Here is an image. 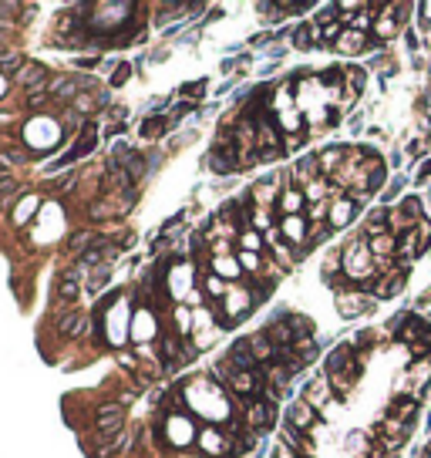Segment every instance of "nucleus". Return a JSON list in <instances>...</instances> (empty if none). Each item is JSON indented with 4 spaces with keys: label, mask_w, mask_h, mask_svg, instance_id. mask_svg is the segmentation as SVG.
Segmentation results:
<instances>
[{
    "label": "nucleus",
    "mask_w": 431,
    "mask_h": 458,
    "mask_svg": "<svg viewBox=\"0 0 431 458\" xmlns=\"http://www.w3.org/2000/svg\"><path fill=\"white\" fill-rule=\"evenodd\" d=\"M185 401L196 407L203 418H226V401H223V394H219V387L209 381H196L189 391H185Z\"/></svg>",
    "instance_id": "f257e3e1"
},
{
    "label": "nucleus",
    "mask_w": 431,
    "mask_h": 458,
    "mask_svg": "<svg viewBox=\"0 0 431 458\" xmlns=\"http://www.w3.org/2000/svg\"><path fill=\"white\" fill-rule=\"evenodd\" d=\"M374 270H378V263H374V253H371V243H364L360 236L351 239L347 250H344V273L354 277V280H367V277H374Z\"/></svg>",
    "instance_id": "f03ea898"
},
{
    "label": "nucleus",
    "mask_w": 431,
    "mask_h": 458,
    "mask_svg": "<svg viewBox=\"0 0 431 458\" xmlns=\"http://www.w3.org/2000/svg\"><path fill=\"white\" fill-rule=\"evenodd\" d=\"M24 138H27V145H30V149H37V152H48L51 145H57V142H61V128H57V122H54V118L37 115L34 122H27Z\"/></svg>",
    "instance_id": "7ed1b4c3"
},
{
    "label": "nucleus",
    "mask_w": 431,
    "mask_h": 458,
    "mask_svg": "<svg viewBox=\"0 0 431 458\" xmlns=\"http://www.w3.org/2000/svg\"><path fill=\"white\" fill-rule=\"evenodd\" d=\"M104 333L115 347L125 344V337H131V317H128V297H118L115 306L104 313Z\"/></svg>",
    "instance_id": "20e7f679"
},
{
    "label": "nucleus",
    "mask_w": 431,
    "mask_h": 458,
    "mask_svg": "<svg viewBox=\"0 0 431 458\" xmlns=\"http://www.w3.org/2000/svg\"><path fill=\"white\" fill-rule=\"evenodd\" d=\"M192 280H196V266H192V263H172V266H169V277H165L169 297H172V300H196Z\"/></svg>",
    "instance_id": "39448f33"
},
{
    "label": "nucleus",
    "mask_w": 431,
    "mask_h": 458,
    "mask_svg": "<svg viewBox=\"0 0 431 458\" xmlns=\"http://www.w3.org/2000/svg\"><path fill=\"white\" fill-rule=\"evenodd\" d=\"M253 306V293L243 290V286H229V293L223 297V313H226V324H236L239 317H246Z\"/></svg>",
    "instance_id": "423d86ee"
},
{
    "label": "nucleus",
    "mask_w": 431,
    "mask_h": 458,
    "mask_svg": "<svg viewBox=\"0 0 431 458\" xmlns=\"http://www.w3.org/2000/svg\"><path fill=\"white\" fill-rule=\"evenodd\" d=\"M165 438L178 445V448H185V445H192L196 441V421L189 418V414H172L169 421H165Z\"/></svg>",
    "instance_id": "0eeeda50"
},
{
    "label": "nucleus",
    "mask_w": 431,
    "mask_h": 458,
    "mask_svg": "<svg viewBox=\"0 0 431 458\" xmlns=\"http://www.w3.org/2000/svg\"><path fill=\"white\" fill-rule=\"evenodd\" d=\"M115 14H131V3H98L95 7V17H88V27H95V30L118 27L122 17H115Z\"/></svg>",
    "instance_id": "6e6552de"
},
{
    "label": "nucleus",
    "mask_w": 431,
    "mask_h": 458,
    "mask_svg": "<svg viewBox=\"0 0 431 458\" xmlns=\"http://www.w3.org/2000/svg\"><path fill=\"white\" fill-rule=\"evenodd\" d=\"M155 333H158V320H155L152 310H135V317H131V340L135 344H152Z\"/></svg>",
    "instance_id": "1a4fd4ad"
},
{
    "label": "nucleus",
    "mask_w": 431,
    "mask_h": 458,
    "mask_svg": "<svg viewBox=\"0 0 431 458\" xmlns=\"http://www.w3.org/2000/svg\"><path fill=\"white\" fill-rule=\"evenodd\" d=\"M279 236L286 243H306V216H283L279 219Z\"/></svg>",
    "instance_id": "9d476101"
},
{
    "label": "nucleus",
    "mask_w": 431,
    "mask_h": 458,
    "mask_svg": "<svg viewBox=\"0 0 431 458\" xmlns=\"http://www.w3.org/2000/svg\"><path fill=\"white\" fill-rule=\"evenodd\" d=\"M17 81L24 84L30 95H41V88H44V81H48V71H44L41 64H24V68L17 71Z\"/></svg>",
    "instance_id": "9b49d317"
},
{
    "label": "nucleus",
    "mask_w": 431,
    "mask_h": 458,
    "mask_svg": "<svg viewBox=\"0 0 431 458\" xmlns=\"http://www.w3.org/2000/svg\"><path fill=\"white\" fill-rule=\"evenodd\" d=\"M354 216H357V203L347 196V199H337V203H330L327 223H330V226H347Z\"/></svg>",
    "instance_id": "f8f14e48"
},
{
    "label": "nucleus",
    "mask_w": 431,
    "mask_h": 458,
    "mask_svg": "<svg viewBox=\"0 0 431 458\" xmlns=\"http://www.w3.org/2000/svg\"><path fill=\"white\" fill-rule=\"evenodd\" d=\"M122 418H125L122 401H111V405L98 407V428H102V432H118V428H122Z\"/></svg>",
    "instance_id": "ddd939ff"
},
{
    "label": "nucleus",
    "mask_w": 431,
    "mask_h": 458,
    "mask_svg": "<svg viewBox=\"0 0 431 458\" xmlns=\"http://www.w3.org/2000/svg\"><path fill=\"white\" fill-rule=\"evenodd\" d=\"M286 421H290V428H297V432H310V425H313V407L306 405V401H293L290 411H286Z\"/></svg>",
    "instance_id": "4468645a"
},
{
    "label": "nucleus",
    "mask_w": 431,
    "mask_h": 458,
    "mask_svg": "<svg viewBox=\"0 0 431 458\" xmlns=\"http://www.w3.org/2000/svg\"><path fill=\"white\" fill-rule=\"evenodd\" d=\"M199 448H203V455H209V458H216V455H226V438L216 432V428H203L199 432Z\"/></svg>",
    "instance_id": "2eb2a0df"
},
{
    "label": "nucleus",
    "mask_w": 431,
    "mask_h": 458,
    "mask_svg": "<svg viewBox=\"0 0 431 458\" xmlns=\"http://www.w3.org/2000/svg\"><path fill=\"white\" fill-rule=\"evenodd\" d=\"M279 212L283 216H300V209L306 205V196L304 189H297V185H290V189H283V196H279Z\"/></svg>",
    "instance_id": "dca6fc26"
},
{
    "label": "nucleus",
    "mask_w": 431,
    "mask_h": 458,
    "mask_svg": "<svg viewBox=\"0 0 431 458\" xmlns=\"http://www.w3.org/2000/svg\"><path fill=\"white\" fill-rule=\"evenodd\" d=\"M364 44H367V34H364V30H354V27H347V30L337 37V51L340 54H360Z\"/></svg>",
    "instance_id": "f3484780"
},
{
    "label": "nucleus",
    "mask_w": 431,
    "mask_h": 458,
    "mask_svg": "<svg viewBox=\"0 0 431 458\" xmlns=\"http://www.w3.org/2000/svg\"><path fill=\"white\" fill-rule=\"evenodd\" d=\"M354 364H357V360L351 357V347H337V351H330V354H327V378L351 371Z\"/></svg>",
    "instance_id": "a211bd4d"
},
{
    "label": "nucleus",
    "mask_w": 431,
    "mask_h": 458,
    "mask_svg": "<svg viewBox=\"0 0 431 458\" xmlns=\"http://www.w3.org/2000/svg\"><path fill=\"white\" fill-rule=\"evenodd\" d=\"M57 331L64 333V337H77V333L88 331V320H84V313L68 310V313H61V320H57Z\"/></svg>",
    "instance_id": "6ab92c4d"
},
{
    "label": "nucleus",
    "mask_w": 431,
    "mask_h": 458,
    "mask_svg": "<svg viewBox=\"0 0 431 458\" xmlns=\"http://www.w3.org/2000/svg\"><path fill=\"white\" fill-rule=\"evenodd\" d=\"M317 172H320V158H317V155H306V158H300V162H297V169H293V178H297L300 185H310L313 178H320Z\"/></svg>",
    "instance_id": "aec40b11"
},
{
    "label": "nucleus",
    "mask_w": 431,
    "mask_h": 458,
    "mask_svg": "<svg viewBox=\"0 0 431 458\" xmlns=\"http://www.w3.org/2000/svg\"><path fill=\"white\" fill-rule=\"evenodd\" d=\"M310 407H324L330 401V378H317V381L306 387V398H304Z\"/></svg>",
    "instance_id": "412c9836"
},
{
    "label": "nucleus",
    "mask_w": 431,
    "mask_h": 458,
    "mask_svg": "<svg viewBox=\"0 0 431 458\" xmlns=\"http://www.w3.org/2000/svg\"><path fill=\"white\" fill-rule=\"evenodd\" d=\"M277 189H279V178H263V182L253 189L256 205H259V209H270L273 199H277ZM277 203H279V199H277Z\"/></svg>",
    "instance_id": "4be33fe9"
},
{
    "label": "nucleus",
    "mask_w": 431,
    "mask_h": 458,
    "mask_svg": "<svg viewBox=\"0 0 431 458\" xmlns=\"http://www.w3.org/2000/svg\"><path fill=\"white\" fill-rule=\"evenodd\" d=\"M212 273L216 277H223V280H232V277H239L243 273V266H239V256H216L212 259Z\"/></svg>",
    "instance_id": "5701e85b"
},
{
    "label": "nucleus",
    "mask_w": 431,
    "mask_h": 458,
    "mask_svg": "<svg viewBox=\"0 0 431 458\" xmlns=\"http://www.w3.org/2000/svg\"><path fill=\"white\" fill-rule=\"evenodd\" d=\"M41 212V203H37V196H24L21 203L14 205V223L17 226H27V219H34Z\"/></svg>",
    "instance_id": "b1692460"
},
{
    "label": "nucleus",
    "mask_w": 431,
    "mask_h": 458,
    "mask_svg": "<svg viewBox=\"0 0 431 458\" xmlns=\"http://www.w3.org/2000/svg\"><path fill=\"white\" fill-rule=\"evenodd\" d=\"M401 286H405V270H398L394 277H384V280L374 286V297H378V300H387V297L401 293Z\"/></svg>",
    "instance_id": "393cba45"
},
{
    "label": "nucleus",
    "mask_w": 431,
    "mask_h": 458,
    "mask_svg": "<svg viewBox=\"0 0 431 458\" xmlns=\"http://www.w3.org/2000/svg\"><path fill=\"white\" fill-rule=\"evenodd\" d=\"M229 384H232V391H239V394H253L256 387H259V371H236Z\"/></svg>",
    "instance_id": "a878e982"
},
{
    "label": "nucleus",
    "mask_w": 431,
    "mask_h": 458,
    "mask_svg": "<svg viewBox=\"0 0 431 458\" xmlns=\"http://www.w3.org/2000/svg\"><path fill=\"white\" fill-rule=\"evenodd\" d=\"M394 250H398V236L394 232H380V236L371 239V253L378 256V259H387Z\"/></svg>",
    "instance_id": "bb28decb"
},
{
    "label": "nucleus",
    "mask_w": 431,
    "mask_h": 458,
    "mask_svg": "<svg viewBox=\"0 0 431 458\" xmlns=\"http://www.w3.org/2000/svg\"><path fill=\"white\" fill-rule=\"evenodd\" d=\"M367 304H371V300H364V293H340V297H337V306H340V313H344V317L360 313Z\"/></svg>",
    "instance_id": "cd10ccee"
},
{
    "label": "nucleus",
    "mask_w": 431,
    "mask_h": 458,
    "mask_svg": "<svg viewBox=\"0 0 431 458\" xmlns=\"http://www.w3.org/2000/svg\"><path fill=\"white\" fill-rule=\"evenodd\" d=\"M380 14H384V17L374 21V34H378L380 41H387V37H394V34H398V21L391 17V7H384Z\"/></svg>",
    "instance_id": "c85d7f7f"
},
{
    "label": "nucleus",
    "mask_w": 431,
    "mask_h": 458,
    "mask_svg": "<svg viewBox=\"0 0 431 458\" xmlns=\"http://www.w3.org/2000/svg\"><path fill=\"white\" fill-rule=\"evenodd\" d=\"M48 91H51L54 98H71L77 91V81H71V77H54V81H48Z\"/></svg>",
    "instance_id": "c756f323"
},
{
    "label": "nucleus",
    "mask_w": 431,
    "mask_h": 458,
    "mask_svg": "<svg viewBox=\"0 0 431 458\" xmlns=\"http://www.w3.org/2000/svg\"><path fill=\"white\" fill-rule=\"evenodd\" d=\"M270 418H273V405H270V401H259V405L250 407V425H253V428L270 425Z\"/></svg>",
    "instance_id": "7c9ffc66"
},
{
    "label": "nucleus",
    "mask_w": 431,
    "mask_h": 458,
    "mask_svg": "<svg viewBox=\"0 0 431 458\" xmlns=\"http://www.w3.org/2000/svg\"><path fill=\"white\" fill-rule=\"evenodd\" d=\"M330 192V182H324V178H313L310 185H304V196H306V203H324V196Z\"/></svg>",
    "instance_id": "2f4dec72"
},
{
    "label": "nucleus",
    "mask_w": 431,
    "mask_h": 458,
    "mask_svg": "<svg viewBox=\"0 0 431 458\" xmlns=\"http://www.w3.org/2000/svg\"><path fill=\"white\" fill-rule=\"evenodd\" d=\"M57 297H61V300H75V297H77V270H68V273L61 277Z\"/></svg>",
    "instance_id": "473e14b6"
},
{
    "label": "nucleus",
    "mask_w": 431,
    "mask_h": 458,
    "mask_svg": "<svg viewBox=\"0 0 431 458\" xmlns=\"http://www.w3.org/2000/svg\"><path fill=\"white\" fill-rule=\"evenodd\" d=\"M391 411H394V418L407 421V418H414V414H418V398H401V401H394V405H391Z\"/></svg>",
    "instance_id": "72a5a7b5"
},
{
    "label": "nucleus",
    "mask_w": 431,
    "mask_h": 458,
    "mask_svg": "<svg viewBox=\"0 0 431 458\" xmlns=\"http://www.w3.org/2000/svg\"><path fill=\"white\" fill-rule=\"evenodd\" d=\"M357 374H360V364H354L351 371H344V374H333L330 378V384L337 387V391H351L354 387V381H357Z\"/></svg>",
    "instance_id": "f704fd0d"
},
{
    "label": "nucleus",
    "mask_w": 431,
    "mask_h": 458,
    "mask_svg": "<svg viewBox=\"0 0 431 458\" xmlns=\"http://www.w3.org/2000/svg\"><path fill=\"white\" fill-rule=\"evenodd\" d=\"M317 37H320V30H317V27H310V24H304V27H297V30H293V44H297V48H310Z\"/></svg>",
    "instance_id": "c9c22d12"
},
{
    "label": "nucleus",
    "mask_w": 431,
    "mask_h": 458,
    "mask_svg": "<svg viewBox=\"0 0 431 458\" xmlns=\"http://www.w3.org/2000/svg\"><path fill=\"white\" fill-rule=\"evenodd\" d=\"M407 378H411V384H414V387H425V384L431 381V364H428V360L414 364V367L407 371Z\"/></svg>",
    "instance_id": "e433bc0d"
},
{
    "label": "nucleus",
    "mask_w": 431,
    "mask_h": 458,
    "mask_svg": "<svg viewBox=\"0 0 431 458\" xmlns=\"http://www.w3.org/2000/svg\"><path fill=\"white\" fill-rule=\"evenodd\" d=\"M300 122H304V118H300V111H297V108H290V111H279V128H283V131L297 135V131H300Z\"/></svg>",
    "instance_id": "4c0bfd02"
},
{
    "label": "nucleus",
    "mask_w": 431,
    "mask_h": 458,
    "mask_svg": "<svg viewBox=\"0 0 431 458\" xmlns=\"http://www.w3.org/2000/svg\"><path fill=\"white\" fill-rule=\"evenodd\" d=\"M344 155H347V149H327V152L320 155V169H324V172H333V169L344 162Z\"/></svg>",
    "instance_id": "58836bf2"
},
{
    "label": "nucleus",
    "mask_w": 431,
    "mask_h": 458,
    "mask_svg": "<svg viewBox=\"0 0 431 458\" xmlns=\"http://www.w3.org/2000/svg\"><path fill=\"white\" fill-rule=\"evenodd\" d=\"M239 246H243V253H259V246H263V236H259L256 229H246V232L239 236Z\"/></svg>",
    "instance_id": "ea45409f"
},
{
    "label": "nucleus",
    "mask_w": 431,
    "mask_h": 458,
    "mask_svg": "<svg viewBox=\"0 0 431 458\" xmlns=\"http://www.w3.org/2000/svg\"><path fill=\"white\" fill-rule=\"evenodd\" d=\"M205 293H209V297H226V293H229L226 280H223V277H216V273H209V277H205Z\"/></svg>",
    "instance_id": "a19ab883"
},
{
    "label": "nucleus",
    "mask_w": 431,
    "mask_h": 458,
    "mask_svg": "<svg viewBox=\"0 0 431 458\" xmlns=\"http://www.w3.org/2000/svg\"><path fill=\"white\" fill-rule=\"evenodd\" d=\"M176 327H178V333L192 331V317H189V310H182V306L176 310Z\"/></svg>",
    "instance_id": "79ce46f5"
},
{
    "label": "nucleus",
    "mask_w": 431,
    "mask_h": 458,
    "mask_svg": "<svg viewBox=\"0 0 431 458\" xmlns=\"http://www.w3.org/2000/svg\"><path fill=\"white\" fill-rule=\"evenodd\" d=\"M277 108H279V111H290V108H297V104H293V98H290V88H279V91H277Z\"/></svg>",
    "instance_id": "37998d69"
},
{
    "label": "nucleus",
    "mask_w": 431,
    "mask_h": 458,
    "mask_svg": "<svg viewBox=\"0 0 431 458\" xmlns=\"http://www.w3.org/2000/svg\"><path fill=\"white\" fill-rule=\"evenodd\" d=\"M165 125H169L165 118H152L149 125L142 128V135H145V138H152V135H158V131H165Z\"/></svg>",
    "instance_id": "c03bdc74"
},
{
    "label": "nucleus",
    "mask_w": 431,
    "mask_h": 458,
    "mask_svg": "<svg viewBox=\"0 0 431 458\" xmlns=\"http://www.w3.org/2000/svg\"><path fill=\"white\" fill-rule=\"evenodd\" d=\"M239 266L243 270H259V253H239Z\"/></svg>",
    "instance_id": "a18cd8bd"
},
{
    "label": "nucleus",
    "mask_w": 431,
    "mask_h": 458,
    "mask_svg": "<svg viewBox=\"0 0 431 458\" xmlns=\"http://www.w3.org/2000/svg\"><path fill=\"white\" fill-rule=\"evenodd\" d=\"M17 192V178H0V196H14Z\"/></svg>",
    "instance_id": "49530a36"
},
{
    "label": "nucleus",
    "mask_w": 431,
    "mask_h": 458,
    "mask_svg": "<svg viewBox=\"0 0 431 458\" xmlns=\"http://www.w3.org/2000/svg\"><path fill=\"white\" fill-rule=\"evenodd\" d=\"M324 216H330V205H327V203L310 205V219H324Z\"/></svg>",
    "instance_id": "de8ad7c7"
},
{
    "label": "nucleus",
    "mask_w": 431,
    "mask_h": 458,
    "mask_svg": "<svg viewBox=\"0 0 431 458\" xmlns=\"http://www.w3.org/2000/svg\"><path fill=\"white\" fill-rule=\"evenodd\" d=\"M54 189H57V192H71V189H75V178H71V176H61L57 182H54Z\"/></svg>",
    "instance_id": "09e8293b"
},
{
    "label": "nucleus",
    "mask_w": 431,
    "mask_h": 458,
    "mask_svg": "<svg viewBox=\"0 0 431 458\" xmlns=\"http://www.w3.org/2000/svg\"><path fill=\"white\" fill-rule=\"evenodd\" d=\"M91 239H95L91 232H77L75 239H71V246H75V250H81V246H91Z\"/></svg>",
    "instance_id": "8fccbe9b"
},
{
    "label": "nucleus",
    "mask_w": 431,
    "mask_h": 458,
    "mask_svg": "<svg viewBox=\"0 0 431 458\" xmlns=\"http://www.w3.org/2000/svg\"><path fill=\"white\" fill-rule=\"evenodd\" d=\"M253 223H256V226H259V229H263V226H270V212H266V209H256Z\"/></svg>",
    "instance_id": "3c124183"
},
{
    "label": "nucleus",
    "mask_w": 431,
    "mask_h": 458,
    "mask_svg": "<svg viewBox=\"0 0 431 458\" xmlns=\"http://www.w3.org/2000/svg\"><path fill=\"white\" fill-rule=\"evenodd\" d=\"M88 216H91V219H104V216H108V209H104L102 203H95L91 209H88Z\"/></svg>",
    "instance_id": "603ef678"
},
{
    "label": "nucleus",
    "mask_w": 431,
    "mask_h": 458,
    "mask_svg": "<svg viewBox=\"0 0 431 458\" xmlns=\"http://www.w3.org/2000/svg\"><path fill=\"white\" fill-rule=\"evenodd\" d=\"M367 458H394V452H391V448H371Z\"/></svg>",
    "instance_id": "864d4df0"
},
{
    "label": "nucleus",
    "mask_w": 431,
    "mask_h": 458,
    "mask_svg": "<svg viewBox=\"0 0 431 458\" xmlns=\"http://www.w3.org/2000/svg\"><path fill=\"white\" fill-rule=\"evenodd\" d=\"M428 149V138H421V142H411V155H425Z\"/></svg>",
    "instance_id": "5fc2aeb1"
},
{
    "label": "nucleus",
    "mask_w": 431,
    "mask_h": 458,
    "mask_svg": "<svg viewBox=\"0 0 431 458\" xmlns=\"http://www.w3.org/2000/svg\"><path fill=\"white\" fill-rule=\"evenodd\" d=\"M0 68H17V57L14 54H0Z\"/></svg>",
    "instance_id": "6e6d98bb"
},
{
    "label": "nucleus",
    "mask_w": 431,
    "mask_h": 458,
    "mask_svg": "<svg viewBox=\"0 0 431 458\" xmlns=\"http://www.w3.org/2000/svg\"><path fill=\"white\" fill-rule=\"evenodd\" d=\"M7 41H10V24H7V21H3V24H0V48H3V44H7Z\"/></svg>",
    "instance_id": "4d7b16f0"
},
{
    "label": "nucleus",
    "mask_w": 431,
    "mask_h": 458,
    "mask_svg": "<svg viewBox=\"0 0 431 458\" xmlns=\"http://www.w3.org/2000/svg\"><path fill=\"white\" fill-rule=\"evenodd\" d=\"M128 71H131V68H128V64H122V68H118V75H115V84H125V81H128Z\"/></svg>",
    "instance_id": "13d9d810"
},
{
    "label": "nucleus",
    "mask_w": 431,
    "mask_h": 458,
    "mask_svg": "<svg viewBox=\"0 0 431 458\" xmlns=\"http://www.w3.org/2000/svg\"><path fill=\"white\" fill-rule=\"evenodd\" d=\"M428 176H431V162H425V165L418 169V182H421V178H428Z\"/></svg>",
    "instance_id": "bf43d9fd"
},
{
    "label": "nucleus",
    "mask_w": 431,
    "mask_h": 458,
    "mask_svg": "<svg viewBox=\"0 0 431 458\" xmlns=\"http://www.w3.org/2000/svg\"><path fill=\"white\" fill-rule=\"evenodd\" d=\"M30 108H34V111H41V108H44V98H41V95H34V98H30Z\"/></svg>",
    "instance_id": "052dcab7"
},
{
    "label": "nucleus",
    "mask_w": 431,
    "mask_h": 458,
    "mask_svg": "<svg viewBox=\"0 0 431 458\" xmlns=\"http://www.w3.org/2000/svg\"><path fill=\"white\" fill-rule=\"evenodd\" d=\"M421 14H425V24H431V3H421Z\"/></svg>",
    "instance_id": "680f3d73"
},
{
    "label": "nucleus",
    "mask_w": 431,
    "mask_h": 458,
    "mask_svg": "<svg viewBox=\"0 0 431 458\" xmlns=\"http://www.w3.org/2000/svg\"><path fill=\"white\" fill-rule=\"evenodd\" d=\"M277 458H297V455H293L290 448H279V455H277Z\"/></svg>",
    "instance_id": "e2e57ef3"
},
{
    "label": "nucleus",
    "mask_w": 431,
    "mask_h": 458,
    "mask_svg": "<svg viewBox=\"0 0 431 458\" xmlns=\"http://www.w3.org/2000/svg\"><path fill=\"white\" fill-rule=\"evenodd\" d=\"M3 88H7V81H3V77H0V95H3Z\"/></svg>",
    "instance_id": "0e129e2a"
},
{
    "label": "nucleus",
    "mask_w": 431,
    "mask_h": 458,
    "mask_svg": "<svg viewBox=\"0 0 431 458\" xmlns=\"http://www.w3.org/2000/svg\"><path fill=\"white\" fill-rule=\"evenodd\" d=\"M0 178H7V176H3V158H0Z\"/></svg>",
    "instance_id": "69168bd1"
}]
</instances>
